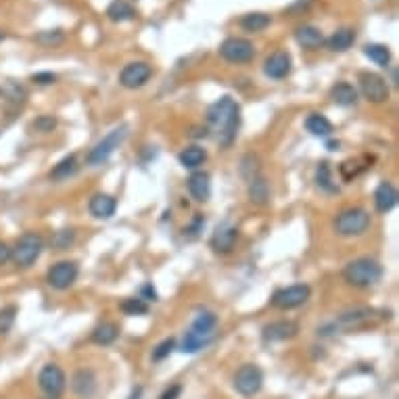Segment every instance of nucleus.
Wrapping results in <instances>:
<instances>
[{"instance_id": "obj_1", "label": "nucleus", "mask_w": 399, "mask_h": 399, "mask_svg": "<svg viewBox=\"0 0 399 399\" xmlns=\"http://www.w3.org/2000/svg\"><path fill=\"white\" fill-rule=\"evenodd\" d=\"M207 123H209V132L215 134V140L219 147L228 149L237 134H239V125H241V107L232 96H222L217 98L214 105L207 109Z\"/></svg>"}, {"instance_id": "obj_2", "label": "nucleus", "mask_w": 399, "mask_h": 399, "mask_svg": "<svg viewBox=\"0 0 399 399\" xmlns=\"http://www.w3.org/2000/svg\"><path fill=\"white\" fill-rule=\"evenodd\" d=\"M383 276V268L378 261L370 259V257H358L353 261H349L343 270V278L358 289H368L372 284H376Z\"/></svg>"}, {"instance_id": "obj_3", "label": "nucleus", "mask_w": 399, "mask_h": 399, "mask_svg": "<svg viewBox=\"0 0 399 399\" xmlns=\"http://www.w3.org/2000/svg\"><path fill=\"white\" fill-rule=\"evenodd\" d=\"M42 249H44V239L36 232H26L17 239L15 247L11 249V261L17 268L28 270L38 261Z\"/></svg>"}, {"instance_id": "obj_4", "label": "nucleus", "mask_w": 399, "mask_h": 399, "mask_svg": "<svg viewBox=\"0 0 399 399\" xmlns=\"http://www.w3.org/2000/svg\"><path fill=\"white\" fill-rule=\"evenodd\" d=\"M370 214L362 207H349L343 209L335 217V230L338 237H360L368 230Z\"/></svg>"}, {"instance_id": "obj_5", "label": "nucleus", "mask_w": 399, "mask_h": 399, "mask_svg": "<svg viewBox=\"0 0 399 399\" xmlns=\"http://www.w3.org/2000/svg\"><path fill=\"white\" fill-rule=\"evenodd\" d=\"M125 136H128V128H125V125L111 130L100 142L94 145V149L88 153V157H86V163H88V165H103L111 155L122 147Z\"/></svg>"}, {"instance_id": "obj_6", "label": "nucleus", "mask_w": 399, "mask_h": 399, "mask_svg": "<svg viewBox=\"0 0 399 399\" xmlns=\"http://www.w3.org/2000/svg\"><path fill=\"white\" fill-rule=\"evenodd\" d=\"M234 389L243 398H253L264 387V372L257 364H243L234 374Z\"/></svg>"}, {"instance_id": "obj_7", "label": "nucleus", "mask_w": 399, "mask_h": 399, "mask_svg": "<svg viewBox=\"0 0 399 399\" xmlns=\"http://www.w3.org/2000/svg\"><path fill=\"white\" fill-rule=\"evenodd\" d=\"M309 295H311V289L307 284H291V286L278 289L276 293L272 295L270 304H272V307H276V309L289 311V309H297V307L307 304Z\"/></svg>"}, {"instance_id": "obj_8", "label": "nucleus", "mask_w": 399, "mask_h": 399, "mask_svg": "<svg viewBox=\"0 0 399 399\" xmlns=\"http://www.w3.org/2000/svg\"><path fill=\"white\" fill-rule=\"evenodd\" d=\"M360 90L364 94V98L368 103L374 105H380V103H387L389 100V84L385 78H380L378 73H372V71H362L360 73Z\"/></svg>"}, {"instance_id": "obj_9", "label": "nucleus", "mask_w": 399, "mask_h": 399, "mask_svg": "<svg viewBox=\"0 0 399 399\" xmlns=\"http://www.w3.org/2000/svg\"><path fill=\"white\" fill-rule=\"evenodd\" d=\"M219 55L222 59L228 63H249L255 57V46L251 40L245 38H226L219 44Z\"/></svg>"}, {"instance_id": "obj_10", "label": "nucleus", "mask_w": 399, "mask_h": 399, "mask_svg": "<svg viewBox=\"0 0 399 399\" xmlns=\"http://www.w3.org/2000/svg\"><path fill=\"white\" fill-rule=\"evenodd\" d=\"M38 385H40V389L46 393V398H61L63 391H65V385H67L65 372H63L57 364H46L44 368L40 370Z\"/></svg>"}, {"instance_id": "obj_11", "label": "nucleus", "mask_w": 399, "mask_h": 399, "mask_svg": "<svg viewBox=\"0 0 399 399\" xmlns=\"http://www.w3.org/2000/svg\"><path fill=\"white\" fill-rule=\"evenodd\" d=\"M78 274H80L78 264L65 259V261H57L53 268H48L46 282H48V286H53L57 291H65V289H69L78 280Z\"/></svg>"}, {"instance_id": "obj_12", "label": "nucleus", "mask_w": 399, "mask_h": 399, "mask_svg": "<svg viewBox=\"0 0 399 399\" xmlns=\"http://www.w3.org/2000/svg\"><path fill=\"white\" fill-rule=\"evenodd\" d=\"M153 76V67L145 61L128 63L120 73V84L128 90H136L140 86H145Z\"/></svg>"}, {"instance_id": "obj_13", "label": "nucleus", "mask_w": 399, "mask_h": 399, "mask_svg": "<svg viewBox=\"0 0 399 399\" xmlns=\"http://www.w3.org/2000/svg\"><path fill=\"white\" fill-rule=\"evenodd\" d=\"M299 335V324L293 320H276L270 322L261 328V337L266 343H280V341H291Z\"/></svg>"}, {"instance_id": "obj_14", "label": "nucleus", "mask_w": 399, "mask_h": 399, "mask_svg": "<svg viewBox=\"0 0 399 399\" xmlns=\"http://www.w3.org/2000/svg\"><path fill=\"white\" fill-rule=\"evenodd\" d=\"M291 67H293V61H291V55L284 53V51H278L274 55H270L266 63H264V73L272 80H282L291 73Z\"/></svg>"}, {"instance_id": "obj_15", "label": "nucleus", "mask_w": 399, "mask_h": 399, "mask_svg": "<svg viewBox=\"0 0 399 399\" xmlns=\"http://www.w3.org/2000/svg\"><path fill=\"white\" fill-rule=\"evenodd\" d=\"M186 186H188V192H190V197L195 201H199V203L209 201V197H212V178H209L207 172H195V174H190Z\"/></svg>"}, {"instance_id": "obj_16", "label": "nucleus", "mask_w": 399, "mask_h": 399, "mask_svg": "<svg viewBox=\"0 0 399 399\" xmlns=\"http://www.w3.org/2000/svg\"><path fill=\"white\" fill-rule=\"evenodd\" d=\"M237 241H239V230L234 226L226 224V226H219L214 232V237H212V249H214L215 253L226 255V253H230L234 249Z\"/></svg>"}, {"instance_id": "obj_17", "label": "nucleus", "mask_w": 399, "mask_h": 399, "mask_svg": "<svg viewBox=\"0 0 399 399\" xmlns=\"http://www.w3.org/2000/svg\"><path fill=\"white\" fill-rule=\"evenodd\" d=\"M71 389L78 398L90 399L96 393V376L93 370H78L71 378Z\"/></svg>"}, {"instance_id": "obj_18", "label": "nucleus", "mask_w": 399, "mask_h": 399, "mask_svg": "<svg viewBox=\"0 0 399 399\" xmlns=\"http://www.w3.org/2000/svg\"><path fill=\"white\" fill-rule=\"evenodd\" d=\"M398 188L391 182H380L378 188L374 190V205L378 214H389L398 205Z\"/></svg>"}, {"instance_id": "obj_19", "label": "nucleus", "mask_w": 399, "mask_h": 399, "mask_svg": "<svg viewBox=\"0 0 399 399\" xmlns=\"http://www.w3.org/2000/svg\"><path fill=\"white\" fill-rule=\"evenodd\" d=\"M88 209L98 219H109L111 215L115 214V209H118V201L111 195L96 192L93 199H90V203H88Z\"/></svg>"}, {"instance_id": "obj_20", "label": "nucleus", "mask_w": 399, "mask_h": 399, "mask_svg": "<svg viewBox=\"0 0 399 399\" xmlns=\"http://www.w3.org/2000/svg\"><path fill=\"white\" fill-rule=\"evenodd\" d=\"M295 40H297V44H301L304 48H309V51H318L326 42L322 30H318L314 26H301V28H297L295 30Z\"/></svg>"}, {"instance_id": "obj_21", "label": "nucleus", "mask_w": 399, "mask_h": 399, "mask_svg": "<svg viewBox=\"0 0 399 399\" xmlns=\"http://www.w3.org/2000/svg\"><path fill=\"white\" fill-rule=\"evenodd\" d=\"M353 42H356V31L351 30V28H341L337 30L324 44L333 51V53H345V51H349L351 46H353Z\"/></svg>"}, {"instance_id": "obj_22", "label": "nucleus", "mask_w": 399, "mask_h": 399, "mask_svg": "<svg viewBox=\"0 0 399 399\" xmlns=\"http://www.w3.org/2000/svg\"><path fill=\"white\" fill-rule=\"evenodd\" d=\"M247 192H249L251 203H255V205H266L270 201V186H268V180L264 176H257V178L249 180Z\"/></svg>"}, {"instance_id": "obj_23", "label": "nucleus", "mask_w": 399, "mask_h": 399, "mask_svg": "<svg viewBox=\"0 0 399 399\" xmlns=\"http://www.w3.org/2000/svg\"><path fill=\"white\" fill-rule=\"evenodd\" d=\"M118 337H120V326L115 324V322H100L96 328L93 331V335H90V338H93V343H96V345H113L115 341H118Z\"/></svg>"}, {"instance_id": "obj_24", "label": "nucleus", "mask_w": 399, "mask_h": 399, "mask_svg": "<svg viewBox=\"0 0 399 399\" xmlns=\"http://www.w3.org/2000/svg\"><path fill=\"white\" fill-rule=\"evenodd\" d=\"M107 17L113 21V24H123V21H132L136 17V11L130 2L125 0H113L109 6H107Z\"/></svg>"}, {"instance_id": "obj_25", "label": "nucleus", "mask_w": 399, "mask_h": 399, "mask_svg": "<svg viewBox=\"0 0 399 399\" xmlns=\"http://www.w3.org/2000/svg\"><path fill=\"white\" fill-rule=\"evenodd\" d=\"M331 98L337 103L338 107H351L358 100V90L349 82H337L331 88Z\"/></svg>"}, {"instance_id": "obj_26", "label": "nucleus", "mask_w": 399, "mask_h": 399, "mask_svg": "<svg viewBox=\"0 0 399 399\" xmlns=\"http://www.w3.org/2000/svg\"><path fill=\"white\" fill-rule=\"evenodd\" d=\"M214 341V335H203V333H197L192 328H188V333L185 335V341H182V351L185 353H197L201 349H205L209 343Z\"/></svg>"}, {"instance_id": "obj_27", "label": "nucleus", "mask_w": 399, "mask_h": 399, "mask_svg": "<svg viewBox=\"0 0 399 399\" xmlns=\"http://www.w3.org/2000/svg\"><path fill=\"white\" fill-rule=\"evenodd\" d=\"M205 159H207V151H205V149H201V147H197V145L186 147L185 151L178 155L180 165L186 167V170H197L199 165H203V163H205Z\"/></svg>"}, {"instance_id": "obj_28", "label": "nucleus", "mask_w": 399, "mask_h": 399, "mask_svg": "<svg viewBox=\"0 0 399 399\" xmlns=\"http://www.w3.org/2000/svg\"><path fill=\"white\" fill-rule=\"evenodd\" d=\"M306 128L309 134H314V136H320V138H326V136H331L333 134V123L328 118H324V115H320V113H311L309 118L306 120Z\"/></svg>"}, {"instance_id": "obj_29", "label": "nucleus", "mask_w": 399, "mask_h": 399, "mask_svg": "<svg viewBox=\"0 0 399 399\" xmlns=\"http://www.w3.org/2000/svg\"><path fill=\"white\" fill-rule=\"evenodd\" d=\"M78 172V161H76V155H69V157H65L61 159L53 170H51V174H48V178L51 180H55V182H61V180H67L69 176H73Z\"/></svg>"}, {"instance_id": "obj_30", "label": "nucleus", "mask_w": 399, "mask_h": 399, "mask_svg": "<svg viewBox=\"0 0 399 399\" xmlns=\"http://www.w3.org/2000/svg\"><path fill=\"white\" fill-rule=\"evenodd\" d=\"M272 24V17L266 15V13H247L245 17L241 19V28L245 31H264L268 26Z\"/></svg>"}, {"instance_id": "obj_31", "label": "nucleus", "mask_w": 399, "mask_h": 399, "mask_svg": "<svg viewBox=\"0 0 399 399\" xmlns=\"http://www.w3.org/2000/svg\"><path fill=\"white\" fill-rule=\"evenodd\" d=\"M364 55L378 67H389V63H391V51L385 44H366Z\"/></svg>"}, {"instance_id": "obj_32", "label": "nucleus", "mask_w": 399, "mask_h": 399, "mask_svg": "<svg viewBox=\"0 0 399 399\" xmlns=\"http://www.w3.org/2000/svg\"><path fill=\"white\" fill-rule=\"evenodd\" d=\"M215 324H217V318H215L214 311H201L195 318V322H192L190 328L197 331V333H203V335H214Z\"/></svg>"}, {"instance_id": "obj_33", "label": "nucleus", "mask_w": 399, "mask_h": 399, "mask_svg": "<svg viewBox=\"0 0 399 399\" xmlns=\"http://www.w3.org/2000/svg\"><path fill=\"white\" fill-rule=\"evenodd\" d=\"M316 182H318V186H320L322 190H326V192H337L338 190V186L333 182L331 165H328L326 161H322V163L318 165V170H316Z\"/></svg>"}, {"instance_id": "obj_34", "label": "nucleus", "mask_w": 399, "mask_h": 399, "mask_svg": "<svg viewBox=\"0 0 399 399\" xmlns=\"http://www.w3.org/2000/svg\"><path fill=\"white\" fill-rule=\"evenodd\" d=\"M17 314H19V307L13 306V304L0 309V337H6L11 333V328L15 326Z\"/></svg>"}, {"instance_id": "obj_35", "label": "nucleus", "mask_w": 399, "mask_h": 399, "mask_svg": "<svg viewBox=\"0 0 399 399\" xmlns=\"http://www.w3.org/2000/svg\"><path fill=\"white\" fill-rule=\"evenodd\" d=\"M374 311L368 309V307H353V309H347L338 316V322L345 324V326H351V324H358L362 320H368Z\"/></svg>"}, {"instance_id": "obj_36", "label": "nucleus", "mask_w": 399, "mask_h": 399, "mask_svg": "<svg viewBox=\"0 0 399 399\" xmlns=\"http://www.w3.org/2000/svg\"><path fill=\"white\" fill-rule=\"evenodd\" d=\"M241 174L245 178L247 182L261 176V170H259V159L255 155H245L243 161H241Z\"/></svg>"}, {"instance_id": "obj_37", "label": "nucleus", "mask_w": 399, "mask_h": 399, "mask_svg": "<svg viewBox=\"0 0 399 399\" xmlns=\"http://www.w3.org/2000/svg\"><path fill=\"white\" fill-rule=\"evenodd\" d=\"M120 309L128 316H145V314H149V304L142 301L140 297L138 299H125V301H122Z\"/></svg>"}, {"instance_id": "obj_38", "label": "nucleus", "mask_w": 399, "mask_h": 399, "mask_svg": "<svg viewBox=\"0 0 399 399\" xmlns=\"http://www.w3.org/2000/svg\"><path fill=\"white\" fill-rule=\"evenodd\" d=\"M76 241V232L73 230H59V232H55L53 234V239H51V245L55 251H65V249H69V245Z\"/></svg>"}, {"instance_id": "obj_39", "label": "nucleus", "mask_w": 399, "mask_h": 399, "mask_svg": "<svg viewBox=\"0 0 399 399\" xmlns=\"http://www.w3.org/2000/svg\"><path fill=\"white\" fill-rule=\"evenodd\" d=\"M174 347H176V341L174 338H165V341H161L157 347L153 349V360L155 362H161V360H165L172 351H174Z\"/></svg>"}, {"instance_id": "obj_40", "label": "nucleus", "mask_w": 399, "mask_h": 399, "mask_svg": "<svg viewBox=\"0 0 399 399\" xmlns=\"http://www.w3.org/2000/svg\"><path fill=\"white\" fill-rule=\"evenodd\" d=\"M63 38H65V36H63L61 30H48V31H42V33H38V36H36V40H38L40 44H46V46L61 44Z\"/></svg>"}, {"instance_id": "obj_41", "label": "nucleus", "mask_w": 399, "mask_h": 399, "mask_svg": "<svg viewBox=\"0 0 399 399\" xmlns=\"http://www.w3.org/2000/svg\"><path fill=\"white\" fill-rule=\"evenodd\" d=\"M55 125H57V120H55L53 115H42V118H38V120L33 122V128H36L38 132H53Z\"/></svg>"}, {"instance_id": "obj_42", "label": "nucleus", "mask_w": 399, "mask_h": 399, "mask_svg": "<svg viewBox=\"0 0 399 399\" xmlns=\"http://www.w3.org/2000/svg\"><path fill=\"white\" fill-rule=\"evenodd\" d=\"M57 76L51 73V71H40V73H33L31 76V82L33 84H40V86H48V84H55Z\"/></svg>"}, {"instance_id": "obj_43", "label": "nucleus", "mask_w": 399, "mask_h": 399, "mask_svg": "<svg viewBox=\"0 0 399 399\" xmlns=\"http://www.w3.org/2000/svg\"><path fill=\"white\" fill-rule=\"evenodd\" d=\"M180 393H182V387H180V385H172V387H167V389L161 393V398L159 399H178L180 398Z\"/></svg>"}, {"instance_id": "obj_44", "label": "nucleus", "mask_w": 399, "mask_h": 399, "mask_svg": "<svg viewBox=\"0 0 399 399\" xmlns=\"http://www.w3.org/2000/svg\"><path fill=\"white\" fill-rule=\"evenodd\" d=\"M140 299H142V301H157V293H155V289L151 284H145V286H142Z\"/></svg>"}, {"instance_id": "obj_45", "label": "nucleus", "mask_w": 399, "mask_h": 399, "mask_svg": "<svg viewBox=\"0 0 399 399\" xmlns=\"http://www.w3.org/2000/svg\"><path fill=\"white\" fill-rule=\"evenodd\" d=\"M11 261V247L0 241V266H6Z\"/></svg>"}, {"instance_id": "obj_46", "label": "nucleus", "mask_w": 399, "mask_h": 399, "mask_svg": "<svg viewBox=\"0 0 399 399\" xmlns=\"http://www.w3.org/2000/svg\"><path fill=\"white\" fill-rule=\"evenodd\" d=\"M140 393H142V389H136V391L132 393V398H130V399H138V398H140Z\"/></svg>"}, {"instance_id": "obj_47", "label": "nucleus", "mask_w": 399, "mask_h": 399, "mask_svg": "<svg viewBox=\"0 0 399 399\" xmlns=\"http://www.w3.org/2000/svg\"><path fill=\"white\" fill-rule=\"evenodd\" d=\"M0 40H2V33H0Z\"/></svg>"}, {"instance_id": "obj_48", "label": "nucleus", "mask_w": 399, "mask_h": 399, "mask_svg": "<svg viewBox=\"0 0 399 399\" xmlns=\"http://www.w3.org/2000/svg\"><path fill=\"white\" fill-rule=\"evenodd\" d=\"M44 399H53V398H44Z\"/></svg>"}, {"instance_id": "obj_49", "label": "nucleus", "mask_w": 399, "mask_h": 399, "mask_svg": "<svg viewBox=\"0 0 399 399\" xmlns=\"http://www.w3.org/2000/svg\"><path fill=\"white\" fill-rule=\"evenodd\" d=\"M0 93H2V90H0Z\"/></svg>"}]
</instances>
